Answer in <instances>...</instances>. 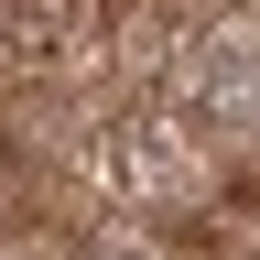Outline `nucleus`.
<instances>
[{
	"label": "nucleus",
	"instance_id": "1",
	"mask_svg": "<svg viewBox=\"0 0 260 260\" xmlns=\"http://www.w3.org/2000/svg\"><path fill=\"white\" fill-rule=\"evenodd\" d=\"M98 174H109L119 217H141V228H195V217L217 228L228 195H239V162H228L174 98H141V109H119L98 130Z\"/></svg>",
	"mask_w": 260,
	"mask_h": 260
},
{
	"label": "nucleus",
	"instance_id": "2",
	"mask_svg": "<svg viewBox=\"0 0 260 260\" xmlns=\"http://www.w3.org/2000/svg\"><path fill=\"white\" fill-rule=\"evenodd\" d=\"M162 98H174L228 162H260V22H239V11L184 22L174 54H162Z\"/></svg>",
	"mask_w": 260,
	"mask_h": 260
},
{
	"label": "nucleus",
	"instance_id": "3",
	"mask_svg": "<svg viewBox=\"0 0 260 260\" xmlns=\"http://www.w3.org/2000/svg\"><path fill=\"white\" fill-rule=\"evenodd\" d=\"M76 260H174V239L141 228V217H98L87 239H76Z\"/></svg>",
	"mask_w": 260,
	"mask_h": 260
},
{
	"label": "nucleus",
	"instance_id": "4",
	"mask_svg": "<svg viewBox=\"0 0 260 260\" xmlns=\"http://www.w3.org/2000/svg\"><path fill=\"white\" fill-rule=\"evenodd\" d=\"M217 249H228V260H260V195H228V217H217Z\"/></svg>",
	"mask_w": 260,
	"mask_h": 260
},
{
	"label": "nucleus",
	"instance_id": "5",
	"mask_svg": "<svg viewBox=\"0 0 260 260\" xmlns=\"http://www.w3.org/2000/svg\"><path fill=\"white\" fill-rule=\"evenodd\" d=\"M0 260H76V249L44 239V228H0Z\"/></svg>",
	"mask_w": 260,
	"mask_h": 260
}]
</instances>
